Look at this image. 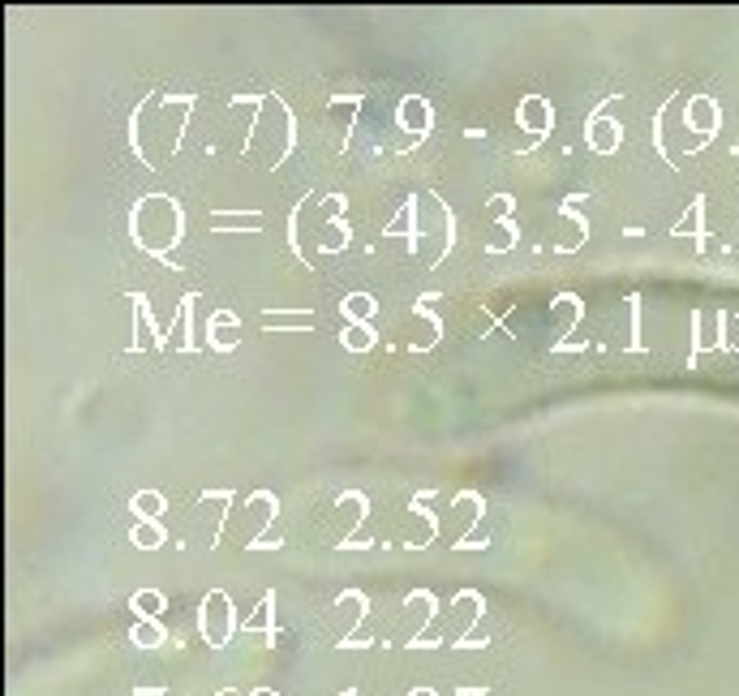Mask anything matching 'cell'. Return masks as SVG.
I'll use <instances>...</instances> for the list:
<instances>
[{
    "instance_id": "cell-1",
    "label": "cell",
    "mask_w": 739,
    "mask_h": 696,
    "mask_svg": "<svg viewBox=\"0 0 739 696\" xmlns=\"http://www.w3.org/2000/svg\"><path fill=\"white\" fill-rule=\"evenodd\" d=\"M129 237H134V250H142L155 263H168V254L185 241V207L172 194H142L129 207Z\"/></svg>"
},
{
    "instance_id": "cell-2",
    "label": "cell",
    "mask_w": 739,
    "mask_h": 696,
    "mask_svg": "<svg viewBox=\"0 0 739 696\" xmlns=\"http://www.w3.org/2000/svg\"><path fill=\"white\" fill-rule=\"evenodd\" d=\"M275 516H280V495H275V490H254V495H245L237 507V525H233L237 542L245 550H254L263 542V533H271Z\"/></svg>"
},
{
    "instance_id": "cell-3",
    "label": "cell",
    "mask_w": 739,
    "mask_h": 696,
    "mask_svg": "<svg viewBox=\"0 0 739 696\" xmlns=\"http://www.w3.org/2000/svg\"><path fill=\"white\" fill-rule=\"evenodd\" d=\"M198 628H202V641H207L211 649H224L237 636V611H233V598H228L224 589H211L207 598H202Z\"/></svg>"
},
{
    "instance_id": "cell-4",
    "label": "cell",
    "mask_w": 739,
    "mask_h": 696,
    "mask_svg": "<svg viewBox=\"0 0 739 696\" xmlns=\"http://www.w3.org/2000/svg\"><path fill=\"white\" fill-rule=\"evenodd\" d=\"M482 516H486V495H477V490H460V495L452 499V507L443 512V542L452 550L460 542H469V533H477Z\"/></svg>"
},
{
    "instance_id": "cell-5",
    "label": "cell",
    "mask_w": 739,
    "mask_h": 696,
    "mask_svg": "<svg viewBox=\"0 0 739 696\" xmlns=\"http://www.w3.org/2000/svg\"><path fill=\"white\" fill-rule=\"evenodd\" d=\"M581 202H585V190L581 194H568V198L559 202V211H555V237H550V250H555V254H576L589 241V220L576 211Z\"/></svg>"
},
{
    "instance_id": "cell-6",
    "label": "cell",
    "mask_w": 739,
    "mask_h": 696,
    "mask_svg": "<svg viewBox=\"0 0 739 696\" xmlns=\"http://www.w3.org/2000/svg\"><path fill=\"white\" fill-rule=\"evenodd\" d=\"M546 314H550V323H555V331H559V340L550 344V353H563V348H568V336H572V331H581V323H585V301H581V293H555V297H550V306H546Z\"/></svg>"
},
{
    "instance_id": "cell-7",
    "label": "cell",
    "mask_w": 739,
    "mask_h": 696,
    "mask_svg": "<svg viewBox=\"0 0 739 696\" xmlns=\"http://www.w3.org/2000/svg\"><path fill=\"white\" fill-rule=\"evenodd\" d=\"M606 104H611V99H606ZM606 104L593 108L585 121V147L593 155H615L623 147V121H615V116L606 112Z\"/></svg>"
},
{
    "instance_id": "cell-8",
    "label": "cell",
    "mask_w": 739,
    "mask_h": 696,
    "mask_svg": "<svg viewBox=\"0 0 739 696\" xmlns=\"http://www.w3.org/2000/svg\"><path fill=\"white\" fill-rule=\"evenodd\" d=\"M443 344V318L430 310V301L422 297L409 310V353H434Z\"/></svg>"
},
{
    "instance_id": "cell-9",
    "label": "cell",
    "mask_w": 739,
    "mask_h": 696,
    "mask_svg": "<svg viewBox=\"0 0 739 696\" xmlns=\"http://www.w3.org/2000/svg\"><path fill=\"white\" fill-rule=\"evenodd\" d=\"M202 344H207L211 353H237V348H241V318H237V310H215L207 318V327H202Z\"/></svg>"
},
{
    "instance_id": "cell-10",
    "label": "cell",
    "mask_w": 739,
    "mask_h": 696,
    "mask_svg": "<svg viewBox=\"0 0 739 696\" xmlns=\"http://www.w3.org/2000/svg\"><path fill=\"white\" fill-rule=\"evenodd\" d=\"M366 516H370V499L361 495V490H340V499H336V546L353 542V533L366 525Z\"/></svg>"
},
{
    "instance_id": "cell-11",
    "label": "cell",
    "mask_w": 739,
    "mask_h": 696,
    "mask_svg": "<svg viewBox=\"0 0 739 696\" xmlns=\"http://www.w3.org/2000/svg\"><path fill=\"white\" fill-rule=\"evenodd\" d=\"M516 125L533 134V142H542L550 129H555V104H550L546 95H525L516 104Z\"/></svg>"
},
{
    "instance_id": "cell-12",
    "label": "cell",
    "mask_w": 739,
    "mask_h": 696,
    "mask_svg": "<svg viewBox=\"0 0 739 696\" xmlns=\"http://www.w3.org/2000/svg\"><path fill=\"white\" fill-rule=\"evenodd\" d=\"M396 125L404 129V134H413V147L422 142L426 134H430V125H434V112H430V104L422 95H404L400 99V108H396Z\"/></svg>"
},
{
    "instance_id": "cell-13",
    "label": "cell",
    "mask_w": 739,
    "mask_h": 696,
    "mask_svg": "<svg viewBox=\"0 0 739 696\" xmlns=\"http://www.w3.org/2000/svg\"><path fill=\"white\" fill-rule=\"evenodd\" d=\"M417 207H422V198L409 194V202H400L396 220H391V224L383 228V237H387V241H396V237L409 241V254H417V245H422V220H417Z\"/></svg>"
},
{
    "instance_id": "cell-14",
    "label": "cell",
    "mask_w": 739,
    "mask_h": 696,
    "mask_svg": "<svg viewBox=\"0 0 739 696\" xmlns=\"http://www.w3.org/2000/svg\"><path fill=\"white\" fill-rule=\"evenodd\" d=\"M718 121H722V112H718V104H714L709 95L688 99V108H684V129H692V134H701V138H714V134H718Z\"/></svg>"
},
{
    "instance_id": "cell-15",
    "label": "cell",
    "mask_w": 739,
    "mask_h": 696,
    "mask_svg": "<svg viewBox=\"0 0 739 696\" xmlns=\"http://www.w3.org/2000/svg\"><path fill=\"white\" fill-rule=\"evenodd\" d=\"M366 615V593L361 589H344L336 598V623H340V645H353V628Z\"/></svg>"
},
{
    "instance_id": "cell-16",
    "label": "cell",
    "mask_w": 739,
    "mask_h": 696,
    "mask_svg": "<svg viewBox=\"0 0 739 696\" xmlns=\"http://www.w3.org/2000/svg\"><path fill=\"white\" fill-rule=\"evenodd\" d=\"M452 611H456V619H452V632H456V641H465V636H469V628H473V623L482 619V611H486V598H482V593H473V589H465V593H456Z\"/></svg>"
},
{
    "instance_id": "cell-17",
    "label": "cell",
    "mask_w": 739,
    "mask_h": 696,
    "mask_svg": "<svg viewBox=\"0 0 739 696\" xmlns=\"http://www.w3.org/2000/svg\"><path fill=\"white\" fill-rule=\"evenodd\" d=\"M129 512H134V525L138 520H164L168 516V495L164 490H134V495H129Z\"/></svg>"
},
{
    "instance_id": "cell-18",
    "label": "cell",
    "mask_w": 739,
    "mask_h": 696,
    "mask_svg": "<svg viewBox=\"0 0 739 696\" xmlns=\"http://www.w3.org/2000/svg\"><path fill=\"white\" fill-rule=\"evenodd\" d=\"M353 245V224L349 220H323L318 224V250L323 254H340Z\"/></svg>"
},
{
    "instance_id": "cell-19",
    "label": "cell",
    "mask_w": 739,
    "mask_h": 696,
    "mask_svg": "<svg viewBox=\"0 0 739 696\" xmlns=\"http://www.w3.org/2000/svg\"><path fill=\"white\" fill-rule=\"evenodd\" d=\"M490 241H486V254H507V250H516V241H520V224H516V215H495L490 220Z\"/></svg>"
},
{
    "instance_id": "cell-20",
    "label": "cell",
    "mask_w": 739,
    "mask_h": 696,
    "mask_svg": "<svg viewBox=\"0 0 739 696\" xmlns=\"http://www.w3.org/2000/svg\"><path fill=\"white\" fill-rule=\"evenodd\" d=\"M374 344H379V331H374V323H349L340 327V348L344 353H374Z\"/></svg>"
},
{
    "instance_id": "cell-21",
    "label": "cell",
    "mask_w": 739,
    "mask_h": 696,
    "mask_svg": "<svg viewBox=\"0 0 739 696\" xmlns=\"http://www.w3.org/2000/svg\"><path fill=\"white\" fill-rule=\"evenodd\" d=\"M340 314H344V323H374L379 318V301H374V293H349V297H340Z\"/></svg>"
},
{
    "instance_id": "cell-22",
    "label": "cell",
    "mask_w": 739,
    "mask_h": 696,
    "mask_svg": "<svg viewBox=\"0 0 739 696\" xmlns=\"http://www.w3.org/2000/svg\"><path fill=\"white\" fill-rule=\"evenodd\" d=\"M177 327H181V340L172 344L177 353H198V340H194V293H185L181 297V306H177Z\"/></svg>"
},
{
    "instance_id": "cell-23",
    "label": "cell",
    "mask_w": 739,
    "mask_h": 696,
    "mask_svg": "<svg viewBox=\"0 0 739 696\" xmlns=\"http://www.w3.org/2000/svg\"><path fill=\"white\" fill-rule=\"evenodd\" d=\"M129 542H134V550H159V546L168 542L164 520H138L134 533H129Z\"/></svg>"
},
{
    "instance_id": "cell-24",
    "label": "cell",
    "mask_w": 739,
    "mask_h": 696,
    "mask_svg": "<svg viewBox=\"0 0 739 696\" xmlns=\"http://www.w3.org/2000/svg\"><path fill=\"white\" fill-rule=\"evenodd\" d=\"M129 606H134V615H138V619H159V615L168 611V598H164L159 589H138V593H134V602H129Z\"/></svg>"
},
{
    "instance_id": "cell-25",
    "label": "cell",
    "mask_w": 739,
    "mask_h": 696,
    "mask_svg": "<svg viewBox=\"0 0 739 696\" xmlns=\"http://www.w3.org/2000/svg\"><path fill=\"white\" fill-rule=\"evenodd\" d=\"M129 636H134L138 649H159L168 641V632H164V623H159V619H134V632H129Z\"/></svg>"
},
{
    "instance_id": "cell-26",
    "label": "cell",
    "mask_w": 739,
    "mask_h": 696,
    "mask_svg": "<svg viewBox=\"0 0 739 696\" xmlns=\"http://www.w3.org/2000/svg\"><path fill=\"white\" fill-rule=\"evenodd\" d=\"M271 623H275V593H263V598H258V615L245 619L241 628L250 632V628H271Z\"/></svg>"
},
{
    "instance_id": "cell-27",
    "label": "cell",
    "mask_w": 739,
    "mask_h": 696,
    "mask_svg": "<svg viewBox=\"0 0 739 696\" xmlns=\"http://www.w3.org/2000/svg\"><path fill=\"white\" fill-rule=\"evenodd\" d=\"M701 211H705V202L697 198L692 202V211H688V220H679L675 224V237H684V232H692V237H697V245L705 241V228H701Z\"/></svg>"
},
{
    "instance_id": "cell-28",
    "label": "cell",
    "mask_w": 739,
    "mask_h": 696,
    "mask_svg": "<svg viewBox=\"0 0 739 696\" xmlns=\"http://www.w3.org/2000/svg\"><path fill=\"white\" fill-rule=\"evenodd\" d=\"M628 310H632V340L623 344V353H641L645 344H641V297H636V293L628 297Z\"/></svg>"
},
{
    "instance_id": "cell-29",
    "label": "cell",
    "mask_w": 739,
    "mask_h": 696,
    "mask_svg": "<svg viewBox=\"0 0 739 696\" xmlns=\"http://www.w3.org/2000/svg\"><path fill=\"white\" fill-rule=\"evenodd\" d=\"M318 207H323V220H344V211H349V198H344V194H323V202H318Z\"/></svg>"
},
{
    "instance_id": "cell-30",
    "label": "cell",
    "mask_w": 739,
    "mask_h": 696,
    "mask_svg": "<svg viewBox=\"0 0 739 696\" xmlns=\"http://www.w3.org/2000/svg\"><path fill=\"white\" fill-rule=\"evenodd\" d=\"M486 211H490V220H495V215H516V198L512 194H495L486 202Z\"/></svg>"
},
{
    "instance_id": "cell-31",
    "label": "cell",
    "mask_w": 739,
    "mask_h": 696,
    "mask_svg": "<svg viewBox=\"0 0 739 696\" xmlns=\"http://www.w3.org/2000/svg\"><path fill=\"white\" fill-rule=\"evenodd\" d=\"M409 696H439V692H434V688H413Z\"/></svg>"
},
{
    "instance_id": "cell-32",
    "label": "cell",
    "mask_w": 739,
    "mask_h": 696,
    "mask_svg": "<svg viewBox=\"0 0 739 696\" xmlns=\"http://www.w3.org/2000/svg\"><path fill=\"white\" fill-rule=\"evenodd\" d=\"M250 696H280V692H271V688H254Z\"/></svg>"
}]
</instances>
